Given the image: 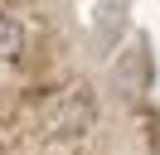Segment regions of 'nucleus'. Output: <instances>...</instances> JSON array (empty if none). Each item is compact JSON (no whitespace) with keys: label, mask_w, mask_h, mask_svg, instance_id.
<instances>
[{"label":"nucleus","mask_w":160,"mask_h":155,"mask_svg":"<svg viewBox=\"0 0 160 155\" xmlns=\"http://www.w3.org/2000/svg\"><path fill=\"white\" fill-rule=\"evenodd\" d=\"M20 48H24V29H20V19H15V15H0V58L10 63V58H20Z\"/></svg>","instance_id":"nucleus-3"},{"label":"nucleus","mask_w":160,"mask_h":155,"mask_svg":"<svg viewBox=\"0 0 160 155\" xmlns=\"http://www.w3.org/2000/svg\"><path fill=\"white\" fill-rule=\"evenodd\" d=\"M117 82H126V92H131V97H141V92H146V82H150L146 39H136V48L126 53V63H117Z\"/></svg>","instance_id":"nucleus-2"},{"label":"nucleus","mask_w":160,"mask_h":155,"mask_svg":"<svg viewBox=\"0 0 160 155\" xmlns=\"http://www.w3.org/2000/svg\"><path fill=\"white\" fill-rule=\"evenodd\" d=\"M92 121H97V102H92L82 87H73V92H63L58 102H53V112H49V136L68 141V136L92 131Z\"/></svg>","instance_id":"nucleus-1"}]
</instances>
